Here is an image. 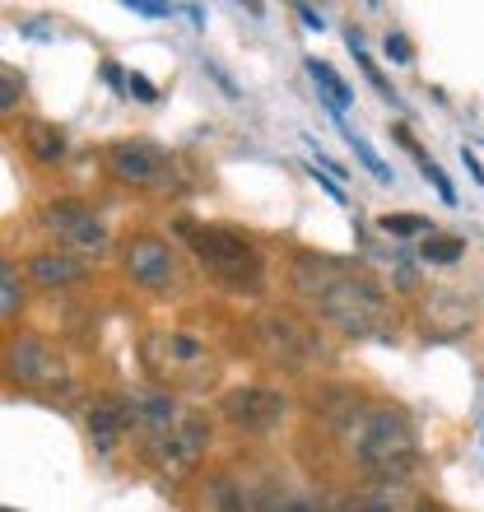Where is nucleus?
<instances>
[{
  "label": "nucleus",
  "mask_w": 484,
  "mask_h": 512,
  "mask_svg": "<svg viewBox=\"0 0 484 512\" xmlns=\"http://www.w3.org/2000/svg\"><path fill=\"white\" fill-rule=\"evenodd\" d=\"M331 424L345 433V443L354 447V457L373 475H405L419 457L415 424L401 410L387 405H363L354 396H340V410H331Z\"/></svg>",
  "instance_id": "f257e3e1"
},
{
  "label": "nucleus",
  "mask_w": 484,
  "mask_h": 512,
  "mask_svg": "<svg viewBox=\"0 0 484 512\" xmlns=\"http://www.w3.org/2000/svg\"><path fill=\"white\" fill-rule=\"evenodd\" d=\"M298 275V289L312 298V308L322 312L326 322L345 331L354 340H368V336H382L387 331V298L377 294L368 280L359 275H345L336 266H312V261H298L294 266Z\"/></svg>",
  "instance_id": "f03ea898"
},
{
  "label": "nucleus",
  "mask_w": 484,
  "mask_h": 512,
  "mask_svg": "<svg viewBox=\"0 0 484 512\" xmlns=\"http://www.w3.org/2000/svg\"><path fill=\"white\" fill-rule=\"evenodd\" d=\"M177 233L187 238L196 261H201L224 289H233V294H261V284H266V261L256 252V243H247V238L233 229L191 224V219H177Z\"/></svg>",
  "instance_id": "7ed1b4c3"
},
{
  "label": "nucleus",
  "mask_w": 484,
  "mask_h": 512,
  "mask_svg": "<svg viewBox=\"0 0 484 512\" xmlns=\"http://www.w3.org/2000/svg\"><path fill=\"white\" fill-rule=\"evenodd\" d=\"M252 331H256L261 354H270L275 364L294 368V373H312V368H322V364L336 359L331 345H326L312 326H303L298 317H289V312H261Z\"/></svg>",
  "instance_id": "20e7f679"
},
{
  "label": "nucleus",
  "mask_w": 484,
  "mask_h": 512,
  "mask_svg": "<svg viewBox=\"0 0 484 512\" xmlns=\"http://www.w3.org/2000/svg\"><path fill=\"white\" fill-rule=\"evenodd\" d=\"M145 364L168 387H201L210 378V350H205V340L182 336V331H154L145 340Z\"/></svg>",
  "instance_id": "39448f33"
},
{
  "label": "nucleus",
  "mask_w": 484,
  "mask_h": 512,
  "mask_svg": "<svg viewBox=\"0 0 484 512\" xmlns=\"http://www.w3.org/2000/svg\"><path fill=\"white\" fill-rule=\"evenodd\" d=\"M5 364H10V378L24 382V387L70 391L66 354L56 350L52 340H42V336H14L10 345H5Z\"/></svg>",
  "instance_id": "423d86ee"
},
{
  "label": "nucleus",
  "mask_w": 484,
  "mask_h": 512,
  "mask_svg": "<svg viewBox=\"0 0 484 512\" xmlns=\"http://www.w3.org/2000/svg\"><path fill=\"white\" fill-rule=\"evenodd\" d=\"M205 447H210V419L191 415V410L177 419L173 429L145 433V457L159 471H191L205 457Z\"/></svg>",
  "instance_id": "0eeeda50"
},
{
  "label": "nucleus",
  "mask_w": 484,
  "mask_h": 512,
  "mask_svg": "<svg viewBox=\"0 0 484 512\" xmlns=\"http://www.w3.org/2000/svg\"><path fill=\"white\" fill-rule=\"evenodd\" d=\"M108 163L112 173L131 187H145V191H177V168L168 159V149L149 145V140H117L108 149Z\"/></svg>",
  "instance_id": "6e6552de"
},
{
  "label": "nucleus",
  "mask_w": 484,
  "mask_h": 512,
  "mask_svg": "<svg viewBox=\"0 0 484 512\" xmlns=\"http://www.w3.org/2000/svg\"><path fill=\"white\" fill-rule=\"evenodd\" d=\"M42 224H47L66 247H75V252L98 256L108 247V224L80 201H47L42 205Z\"/></svg>",
  "instance_id": "1a4fd4ad"
},
{
  "label": "nucleus",
  "mask_w": 484,
  "mask_h": 512,
  "mask_svg": "<svg viewBox=\"0 0 484 512\" xmlns=\"http://www.w3.org/2000/svg\"><path fill=\"white\" fill-rule=\"evenodd\" d=\"M284 410H289V401H284V391H275V387H233L229 396H224V419L242 433L280 429Z\"/></svg>",
  "instance_id": "9d476101"
},
{
  "label": "nucleus",
  "mask_w": 484,
  "mask_h": 512,
  "mask_svg": "<svg viewBox=\"0 0 484 512\" xmlns=\"http://www.w3.org/2000/svg\"><path fill=\"white\" fill-rule=\"evenodd\" d=\"M126 275H131L140 289H173L177 284L173 247L159 243V238H135L131 252H126Z\"/></svg>",
  "instance_id": "9b49d317"
},
{
  "label": "nucleus",
  "mask_w": 484,
  "mask_h": 512,
  "mask_svg": "<svg viewBox=\"0 0 484 512\" xmlns=\"http://www.w3.org/2000/svg\"><path fill=\"white\" fill-rule=\"evenodd\" d=\"M121 405L131 410V424L140 433H163L187 415V410L177 405L173 391H159V387H131L126 396H121Z\"/></svg>",
  "instance_id": "f8f14e48"
},
{
  "label": "nucleus",
  "mask_w": 484,
  "mask_h": 512,
  "mask_svg": "<svg viewBox=\"0 0 484 512\" xmlns=\"http://www.w3.org/2000/svg\"><path fill=\"white\" fill-rule=\"evenodd\" d=\"M84 256H70V252H38L28 261V280L42 284V289H61V284H75L84 280Z\"/></svg>",
  "instance_id": "ddd939ff"
},
{
  "label": "nucleus",
  "mask_w": 484,
  "mask_h": 512,
  "mask_svg": "<svg viewBox=\"0 0 484 512\" xmlns=\"http://www.w3.org/2000/svg\"><path fill=\"white\" fill-rule=\"evenodd\" d=\"M126 429H135V424H131V410L121 401H98L94 410H89V433H94L98 452H112V443H117Z\"/></svg>",
  "instance_id": "4468645a"
},
{
  "label": "nucleus",
  "mask_w": 484,
  "mask_h": 512,
  "mask_svg": "<svg viewBox=\"0 0 484 512\" xmlns=\"http://www.w3.org/2000/svg\"><path fill=\"white\" fill-rule=\"evenodd\" d=\"M24 145L38 163H56L61 154H66V131L52 126V122H28L24 126Z\"/></svg>",
  "instance_id": "2eb2a0df"
},
{
  "label": "nucleus",
  "mask_w": 484,
  "mask_h": 512,
  "mask_svg": "<svg viewBox=\"0 0 484 512\" xmlns=\"http://www.w3.org/2000/svg\"><path fill=\"white\" fill-rule=\"evenodd\" d=\"M308 75H312V80H317V84H322V89H326V108H331V117H340V112H345V108H350V103H354L350 84L340 80V75H336V70H331V66H326V61H317V56H308Z\"/></svg>",
  "instance_id": "dca6fc26"
},
{
  "label": "nucleus",
  "mask_w": 484,
  "mask_h": 512,
  "mask_svg": "<svg viewBox=\"0 0 484 512\" xmlns=\"http://www.w3.org/2000/svg\"><path fill=\"white\" fill-rule=\"evenodd\" d=\"M210 503H215L219 512H256V499L238 480H229V475H215V480H210Z\"/></svg>",
  "instance_id": "f3484780"
},
{
  "label": "nucleus",
  "mask_w": 484,
  "mask_h": 512,
  "mask_svg": "<svg viewBox=\"0 0 484 512\" xmlns=\"http://www.w3.org/2000/svg\"><path fill=\"white\" fill-rule=\"evenodd\" d=\"M396 135H401V145H405V149H410V154H415V159H419V173H424V182H433V191H438V196H443L447 205H457V191H452V182H447V177H443V168H438V163H433L429 154H424V149H419V145H415V140H410V135H405V131H396Z\"/></svg>",
  "instance_id": "a211bd4d"
},
{
  "label": "nucleus",
  "mask_w": 484,
  "mask_h": 512,
  "mask_svg": "<svg viewBox=\"0 0 484 512\" xmlns=\"http://www.w3.org/2000/svg\"><path fill=\"white\" fill-rule=\"evenodd\" d=\"M461 252H466V243H461V238H452V233H429V238L419 243V256H424V261H433V266H452Z\"/></svg>",
  "instance_id": "6ab92c4d"
},
{
  "label": "nucleus",
  "mask_w": 484,
  "mask_h": 512,
  "mask_svg": "<svg viewBox=\"0 0 484 512\" xmlns=\"http://www.w3.org/2000/svg\"><path fill=\"white\" fill-rule=\"evenodd\" d=\"M19 308H24L19 266H14V261H5V266H0V312H5V317H19Z\"/></svg>",
  "instance_id": "aec40b11"
},
{
  "label": "nucleus",
  "mask_w": 484,
  "mask_h": 512,
  "mask_svg": "<svg viewBox=\"0 0 484 512\" xmlns=\"http://www.w3.org/2000/svg\"><path fill=\"white\" fill-rule=\"evenodd\" d=\"M336 122H340V131H345V140H350V145H354V154H359V159H363V168H368V173H373L377 182H391V168H387V163H382V159H377V149L368 145V140H363L359 131H350V126H345V117H336Z\"/></svg>",
  "instance_id": "412c9836"
},
{
  "label": "nucleus",
  "mask_w": 484,
  "mask_h": 512,
  "mask_svg": "<svg viewBox=\"0 0 484 512\" xmlns=\"http://www.w3.org/2000/svg\"><path fill=\"white\" fill-rule=\"evenodd\" d=\"M382 229H387V233H401V238H405V233H424V238H429V219H415V215H387V219H382Z\"/></svg>",
  "instance_id": "4be33fe9"
},
{
  "label": "nucleus",
  "mask_w": 484,
  "mask_h": 512,
  "mask_svg": "<svg viewBox=\"0 0 484 512\" xmlns=\"http://www.w3.org/2000/svg\"><path fill=\"white\" fill-rule=\"evenodd\" d=\"M387 61H396V66H410V61H415V47H410L405 33H387Z\"/></svg>",
  "instance_id": "5701e85b"
},
{
  "label": "nucleus",
  "mask_w": 484,
  "mask_h": 512,
  "mask_svg": "<svg viewBox=\"0 0 484 512\" xmlns=\"http://www.w3.org/2000/svg\"><path fill=\"white\" fill-rule=\"evenodd\" d=\"M126 94H131L135 103H154V98H159V89H154L145 75H126Z\"/></svg>",
  "instance_id": "b1692460"
},
{
  "label": "nucleus",
  "mask_w": 484,
  "mask_h": 512,
  "mask_svg": "<svg viewBox=\"0 0 484 512\" xmlns=\"http://www.w3.org/2000/svg\"><path fill=\"white\" fill-rule=\"evenodd\" d=\"M19 89H24V80H14V70H0V108H5V112L14 108Z\"/></svg>",
  "instance_id": "393cba45"
},
{
  "label": "nucleus",
  "mask_w": 484,
  "mask_h": 512,
  "mask_svg": "<svg viewBox=\"0 0 484 512\" xmlns=\"http://www.w3.org/2000/svg\"><path fill=\"white\" fill-rule=\"evenodd\" d=\"M126 10L145 14V19H168V14H173V5H159V0H126Z\"/></svg>",
  "instance_id": "a878e982"
},
{
  "label": "nucleus",
  "mask_w": 484,
  "mask_h": 512,
  "mask_svg": "<svg viewBox=\"0 0 484 512\" xmlns=\"http://www.w3.org/2000/svg\"><path fill=\"white\" fill-rule=\"evenodd\" d=\"M298 14H303V24H308V28H317V33H322V28H326V19H322V14H317V10H312V5H298Z\"/></svg>",
  "instance_id": "bb28decb"
},
{
  "label": "nucleus",
  "mask_w": 484,
  "mask_h": 512,
  "mask_svg": "<svg viewBox=\"0 0 484 512\" xmlns=\"http://www.w3.org/2000/svg\"><path fill=\"white\" fill-rule=\"evenodd\" d=\"M461 163H466V168H471V177H475V182H480V187H484V168H480V163L471 159V154H466V149H461Z\"/></svg>",
  "instance_id": "cd10ccee"
},
{
  "label": "nucleus",
  "mask_w": 484,
  "mask_h": 512,
  "mask_svg": "<svg viewBox=\"0 0 484 512\" xmlns=\"http://www.w3.org/2000/svg\"><path fill=\"white\" fill-rule=\"evenodd\" d=\"M359 512H391V503H382V499H368Z\"/></svg>",
  "instance_id": "c85d7f7f"
},
{
  "label": "nucleus",
  "mask_w": 484,
  "mask_h": 512,
  "mask_svg": "<svg viewBox=\"0 0 484 512\" xmlns=\"http://www.w3.org/2000/svg\"><path fill=\"white\" fill-rule=\"evenodd\" d=\"M340 512H354V508H340Z\"/></svg>",
  "instance_id": "c756f323"
}]
</instances>
